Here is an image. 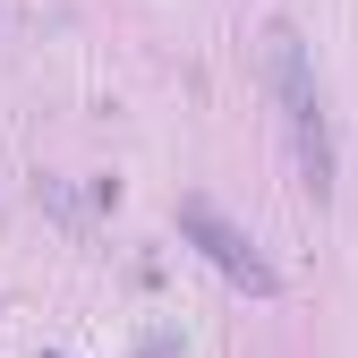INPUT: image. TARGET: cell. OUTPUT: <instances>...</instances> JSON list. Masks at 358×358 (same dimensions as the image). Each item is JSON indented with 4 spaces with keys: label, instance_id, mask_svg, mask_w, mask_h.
<instances>
[{
    "label": "cell",
    "instance_id": "6da1fadb",
    "mask_svg": "<svg viewBox=\"0 0 358 358\" xmlns=\"http://www.w3.org/2000/svg\"><path fill=\"white\" fill-rule=\"evenodd\" d=\"M264 77H273V103H282V128H290V154H299V179L316 196H333V120H324V85L307 69V43L290 26L264 34Z\"/></svg>",
    "mask_w": 358,
    "mask_h": 358
},
{
    "label": "cell",
    "instance_id": "7a4b0ae2",
    "mask_svg": "<svg viewBox=\"0 0 358 358\" xmlns=\"http://www.w3.org/2000/svg\"><path fill=\"white\" fill-rule=\"evenodd\" d=\"M179 231H188V239H196V248H205V256L222 264V273L239 282V290H256V299H273V290H282V273H273V264L256 256V239L239 231V222H222V213H213L205 196H188V205H179Z\"/></svg>",
    "mask_w": 358,
    "mask_h": 358
}]
</instances>
